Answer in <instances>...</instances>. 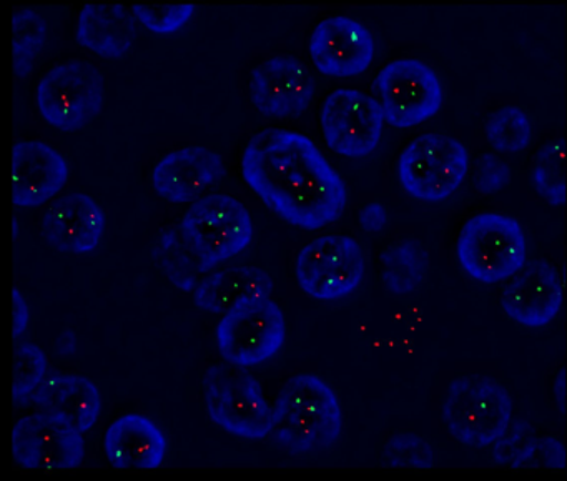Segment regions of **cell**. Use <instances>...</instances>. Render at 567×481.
Segmentation results:
<instances>
[{
	"label": "cell",
	"instance_id": "7402d4cb",
	"mask_svg": "<svg viewBox=\"0 0 567 481\" xmlns=\"http://www.w3.org/2000/svg\"><path fill=\"white\" fill-rule=\"evenodd\" d=\"M274 291V280L267 272L255 267H231L205 278L195 291L200 310L224 314L241 304L264 300Z\"/></svg>",
	"mask_w": 567,
	"mask_h": 481
},
{
	"label": "cell",
	"instance_id": "4316f807",
	"mask_svg": "<svg viewBox=\"0 0 567 481\" xmlns=\"http://www.w3.org/2000/svg\"><path fill=\"white\" fill-rule=\"evenodd\" d=\"M564 158H566V142L559 137L544 145L534 162V187L539 192L540 197L553 205H564L566 202Z\"/></svg>",
	"mask_w": 567,
	"mask_h": 481
},
{
	"label": "cell",
	"instance_id": "5bb4252c",
	"mask_svg": "<svg viewBox=\"0 0 567 481\" xmlns=\"http://www.w3.org/2000/svg\"><path fill=\"white\" fill-rule=\"evenodd\" d=\"M251 101L268 117H297L313 101L317 85L307 65L290 55H274L251 72Z\"/></svg>",
	"mask_w": 567,
	"mask_h": 481
},
{
	"label": "cell",
	"instance_id": "836d02e7",
	"mask_svg": "<svg viewBox=\"0 0 567 481\" xmlns=\"http://www.w3.org/2000/svg\"><path fill=\"white\" fill-rule=\"evenodd\" d=\"M12 314H14V328H12V334H14V338L22 337L24 331L28 330L31 311H29V305L28 301H25L24 295H22L21 290H18V288L12 290Z\"/></svg>",
	"mask_w": 567,
	"mask_h": 481
},
{
	"label": "cell",
	"instance_id": "44dd1931",
	"mask_svg": "<svg viewBox=\"0 0 567 481\" xmlns=\"http://www.w3.org/2000/svg\"><path fill=\"white\" fill-rule=\"evenodd\" d=\"M32 401L44 411L61 415L81 433L92 430L102 411L97 385L82 375L45 377L35 388Z\"/></svg>",
	"mask_w": 567,
	"mask_h": 481
},
{
	"label": "cell",
	"instance_id": "8fae6325",
	"mask_svg": "<svg viewBox=\"0 0 567 481\" xmlns=\"http://www.w3.org/2000/svg\"><path fill=\"white\" fill-rule=\"evenodd\" d=\"M12 454L16 463L25 470H74L84 460V438L61 415L42 410L16 423Z\"/></svg>",
	"mask_w": 567,
	"mask_h": 481
},
{
	"label": "cell",
	"instance_id": "9a60e30c",
	"mask_svg": "<svg viewBox=\"0 0 567 481\" xmlns=\"http://www.w3.org/2000/svg\"><path fill=\"white\" fill-rule=\"evenodd\" d=\"M315 68L330 78L363 74L374 58V41L367 25L354 19L328 18L315 28L310 41Z\"/></svg>",
	"mask_w": 567,
	"mask_h": 481
},
{
	"label": "cell",
	"instance_id": "5b68a950",
	"mask_svg": "<svg viewBox=\"0 0 567 481\" xmlns=\"http://www.w3.org/2000/svg\"><path fill=\"white\" fill-rule=\"evenodd\" d=\"M182 234L197 255L198 270L208 272L250 245L254 221L237 198L214 194L188 208L182 221Z\"/></svg>",
	"mask_w": 567,
	"mask_h": 481
},
{
	"label": "cell",
	"instance_id": "d4e9b609",
	"mask_svg": "<svg viewBox=\"0 0 567 481\" xmlns=\"http://www.w3.org/2000/svg\"><path fill=\"white\" fill-rule=\"evenodd\" d=\"M48 42V24L32 9H22L12 18V55L14 74L25 78L31 74L39 55Z\"/></svg>",
	"mask_w": 567,
	"mask_h": 481
},
{
	"label": "cell",
	"instance_id": "cb8c5ba5",
	"mask_svg": "<svg viewBox=\"0 0 567 481\" xmlns=\"http://www.w3.org/2000/svg\"><path fill=\"white\" fill-rule=\"evenodd\" d=\"M383 282L394 295H408L423 285L427 272V254L416 240L391 245L383 255Z\"/></svg>",
	"mask_w": 567,
	"mask_h": 481
},
{
	"label": "cell",
	"instance_id": "83f0119b",
	"mask_svg": "<svg viewBox=\"0 0 567 481\" xmlns=\"http://www.w3.org/2000/svg\"><path fill=\"white\" fill-rule=\"evenodd\" d=\"M48 377V358L44 351L34 344H22L16 348L14 385L12 398L16 403L34 393L35 388Z\"/></svg>",
	"mask_w": 567,
	"mask_h": 481
},
{
	"label": "cell",
	"instance_id": "e575fe53",
	"mask_svg": "<svg viewBox=\"0 0 567 481\" xmlns=\"http://www.w3.org/2000/svg\"><path fill=\"white\" fill-rule=\"evenodd\" d=\"M537 448H539L544 460H546V463L550 464V467L560 468L556 458L560 463H564V447L560 441L553 440V438H544V440H540V443L537 444Z\"/></svg>",
	"mask_w": 567,
	"mask_h": 481
},
{
	"label": "cell",
	"instance_id": "d6a6232c",
	"mask_svg": "<svg viewBox=\"0 0 567 481\" xmlns=\"http://www.w3.org/2000/svg\"><path fill=\"white\" fill-rule=\"evenodd\" d=\"M386 221V211L380 202H371V204L364 205L363 211L360 212V225L371 234L383 231Z\"/></svg>",
	"mask_w": 567,
	"mask_h": 481
},
{
	"label": "cell",
	"instance_id": "7c38bea8",
	"mask_svg": "<svg viewBox=\"0 0 567 481\" xmlns=\"http://www.w3.org/2000/svg\"><path fill=\"white\" fill-rule=\"evenodd\" d=\"M384 121L398 129L416 127L434 117L443 105L436 72L416 59L391 62L378 75Z\"/></svg>",
	"mask_w": 567,
	"mask_h": 481
},
{
	"label": "cell",
	"instance_id": "2e32d148",
	"mask_svg": "<svg viewBox=\"0 0 567 481\" xmlns=\"http://www.w3.org/2000/svg\"><path fill=\"white\" fill-rule=\"evenodd\" d=\"M45 242L69 255L97 250L105 234V214L91 195L69 194L52 202L41 222Z\"/></svg>",
	"mask_w": 567,
	"mask_h": 481
},
{
	"label": "cell",
	"instance_id": "ba28073f",
	"mask_svg": "<svg viewBox=\"0 0 567 481\" xmlns=\"http://www.w3.org/2000/svg\"><path fill=\"white\" fill-rule=\"evenodd\" d=\"M204 390L208 415L218 427L247 440H261L270 434L271 407L260 383L244 368H208Z\"/></svg>",
	"mask_w": 567,
	"mask_h": 481
},
{
	"label": "cell",
	"instance_id": "4fadbf2b",
	"mask_svg": "<svg viewBox=\"0 0 567 481\" xmlns=\"http://www.w3.org/2000/svg\"><path fill=\"white\" fill-rule=\"evenodd\" d=\"M380 102L354 89H338L321 109L324 141L334 154L348 158L368 157L383 135Z\"/></svg>",
	"mask_w": 567,
	"mask_h": 481
},
{
	"label": "cell",
	"instance_id": "ffe728a7",
	"mask_svg": "<svg viewBox=\"0 0 567 481\" xmlns=\"http://www.w3.org/2000/svg\"><path fill=\"white\" fill-rule=\"evenodd\" d=\"M105 453L112 463L135 470H157L167 454V438L151 418L128 413L109 427Z\"/></svg>",
	"mask_w": 567,
	"mask_h": 481
},
{
	"label": "cell",
	"instance_id": "d6986e66",
	"mask_svg": "<svg viewBox=\"0 0 567 481\" xmlns=\"http://www.w3.org/2000/svg\"><path fill=\"white\" fill-rule=\"evenodd\" d=\"M520 270L504 290V311L523 327H546L563 305V280L546 262H533Z\"/></svg>",
	"mask_w": 567,
	"mask_h": 481
},
{
	"label": "cell",
	"instance_id": "e0dca14e",
	"mask_svg": "<svg viewBox=\"0 0 567 481\" xmlns=\"http://www.w3.org/2000/svg\"><path fill=\"white\" fill-rule=\"evenodd\" d=\"M69 181L61 152L41 141H19L12 147V201L18 207H41Z\"/></svg>",
	"mask_w": 567,
	"mask_h": 481
},
{
	"label": "cell",
	"instance_id": "3957f363",
	"mask_svg": "<svg viewBox=\"0 0 567 481\" xmlns=\"http://www.w3.org/2000/svg\"><path fill=\"white\" fill-rule=\"evenodd\" d=\"M441 411L447 431L457 441L484 448L506 433L513 400L499 381L484 375H463L451 381Z\"/></svg>",
	"mask_w": 567,
	"mask_h": 481
},
{
	"label": "cell",
	"instance_id": "f546056e",
	"mask_svg": "<svg viewBox=\"0 0 567 481\" xmlns=\"http://www.w3.org/2000/svg\"><path fill=\"white\" fill-rule=\"evenodd\" d=\"M194 4H178V6H134V14L137 16L138 21L151 29L152 32L157 34H172L177 32L178 29L184 28L192 16H194Z\"/></svg>",
	"mask_w": 567,
	"mask_h": 481
},
{
	"label": "cell",
	"instance_id": "4dcf8cb0",
	"mask_svg": "<svg viewBox=\"0 0 567 481\" xmlns=\"http://www.w3.org/2000/svg\"><path fill=\"white\" fill-rule=\"evenodd\" d=\"M497 441H499L496 448L497 460L514 464V467L526 463L533 457L537 447L529 427L524 423L519 424V428H516L511 437L504 438V440L499 438Z\"/></svg>",
	"mask_w": 567,
	"mask_h": 481
},
{
	"label": "cell",
	"instance_id": "277c9868",
	"mask_svg": "<svg viewBox=\"0 0 567 481\" xmlns=\"http://www.w3.org/2000/svg\"><path fill=\"white\" fill-rule=\"evenodd\" d=\"M456 255L463 270L474 280L501 284L526 265V235L517 221L507 215H474L461 231Z\"/></svg>",
	"mask_w": 567,
	"mask_h": 481
},
{
	"label": "cell",
	"instance_id": "52a82bcc",
	"mask_svg": "<svg viewBox=\"0 0 567 481\" xmlns=\"http://www.w3.org/2000/svg\"><path fill=\"white\" fill-rule=\"evenodd\" d=\"M105 102V81L92 62L75 59L55 65L38 88V108L52 127L75 132L91 124Z\"/></svg>",
	"mask_w": 567,
	"mask_h": 481
},
{
	"label": "cell",
	"instance_id": "30bf717a",
	"mask_svg": "<svg viewBox=\"0 0 567 481\" xmlns=\"http://www.w3.org/2000/svg\"><path fill=\"white\" fill-rule=\"evenodd\" d=\"M301 290L321 301H337L363 280L364 255L354 238L323 235L301 248L295 264Z\"/></svg>",
	"mask_w": 567,
	"mask_h": 481
},
{
	"label": "cell",
	"instance_id": "484cf974",
	"mask_svg": "<svg viewBox=\"0 0 567 481\" xmlns=\"http://www.w3.org/2000/svg\"><path fill=\"white\" fill-rule=\"evenodd\" d=\"M486 137L501 154H519L530 144L533 125L523 109L507 105L491 115Z\"/></svg>",
	"mask_w": 567,
	"mask_h": 481
},
{
	"label": "cell",
	"instance_id": "8992f818",
	"mask_svg": "<svg viewBox=\"0 0 567 481\" xmlns=\"http://www.w3.org/2000/svg\"><path fill=\"white\" fill-rule=\"evenodd\" d=\"M470 155L456 139L424 134L414 139L398 158V177L411 197L417 201H446L466 178Z\"/></svg>",
	"mask_w": 567,
	"mask_h": 481
},
{
	"label": "cell",
	"instance_id": "6da1fadb",
	"mask_svg": "<svg viewBox=\"0 0 567 481\" xmlns=\"http://www.w3.org/2000/svg\"><path fill=\"white\" fill-rule=\"evenodd\" d=\"M241 174L271 212L303 231L333 224L347 207L343 178L315 142L298 132H258L245 149Z\"/></svg>",
	"mask_w": 567,
	"mask_h": 481
},
{
	"label": "cell",
	"instance_id": "7a4b0ae2",
	"mask_svg": "<svg viewBox=\"0 0 567 481\" xmlns=\"http://www.w3.org/2000/svg\"><path fill=\"white\" fill-rule=\"evenodd\" d=\"M343 413L333 388L313 373L291 377L271 410V430L278 447L293 454L318 453L337 443Z\"/></svg>",
	"mask_w": 567,
	"mask_h": 481
},
{
	"label": "cell",
	"instance_id": "9c48e42d",
	"mask_svg": "<svg viewBox=\"0 0 567 481\" xmlns=\"http://www.w3.org/2000/svg\"><path fill=\"white\" fill-rule=\"evenodd\" d=\"M287 340L284 311L270 298L225 311L217 327L221 357L235 367H257L274 358Z\"/></svg>",
	"mask_w": 567,
	"mask_h": 481
},
{
	"label": "cell",
	"instance_id": "1f68e13d",
	"mask_svg": "<svg viewBox=\"0 0 567 481\" xmlns=\"http://www.w3.org/2000/svg\"><path fill=\"white\" fill-rule=\"evenodd\" d=\"M507 177H509V171L499 158L493 155H484L481 158L480 171H477V187L481 192L487 194V192L499 191L506 185Z\"/></svg>",
	"mask_w": 567,
	"mask_h": 481
},
{
	"label": "cell",
	"instance_id": "f1b7e54d",
	"mask_svg": "<svg viewBox=\"0 0 567 481\" xmlns=\"http://www.w3.org/2000/svg\"><path fill=\"white\" fill-rule=\"evenodd\" d=\"M384 457L394 467L431 468L436 460V451L416 434H398L388 441Z\"/></svg>",
	"mask_w": 567,
	"mask_h": 481
},
{
	"label": "cell",
	"instance_id": "ac0fdd59",
	"mask_svg": "<svg viewBox=\"0 0 567 481\" xmlns=\"http://www.w3.org/2000/svg\"><path fill=\"white\" fill-rule=\"evenodd\" d=\"M224 174V158L217 152L194 145L162 157L152 172V184L165 201L185 204L217 184Z\"/></svg>",
	"mask_w": 567,
	"mask_h": 481
},
{
	"label": "cell",
	"instance_id": "603a6c76",
	"mask_svg": "<svg viewBox=\"0 0 567 481\" xmlns=\"http://www.w3.org/2000/svg\"><path fill=\"white\" fill-rule=\"evenodd\" d=\"M78 39L102 58H124L137 39L134 18L124 6L87 4L81 11Z\"/></svg>",
	"mask_w": 567,
	"mask_h": 481
}]
</instances>
